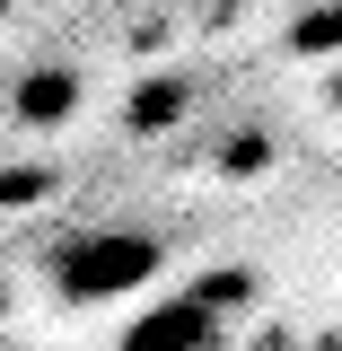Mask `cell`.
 Returning a JSON list of instances; mask_svg holds the SVG:
<instances>
[{
    "mask_svg": "<svg viewBox=\"0 0 342 351\" xmlns=\"http://www.w3.org/2000/svg\"><path fill=\"white\" fill-rule=\"evenodd\" d=\"M158 263H167V246L149 228H71L53 246V290L71 307H106V299H123V290H141Z\"/></svg>",
    "mask_w": 342,
    "mask_h": 351,
    "instance_id": "obj_1",
    "label": "cell"
},
{
    "mask_svg": "<svg viewBox=\"0 0 342 351\" xmlns=\"http://www.w3.org/2000/svg\"><path fill=\"white\" fill-rule=\"evenodd\" d=\"M219 299L228 290H184V299L149 307L123 334V351H219Z\"/></svg>",
    "mask_w": 342,
    "mask_h": 351,
    "instance_id": "obj_2",
    "label": "cell"
}]
</instances>
